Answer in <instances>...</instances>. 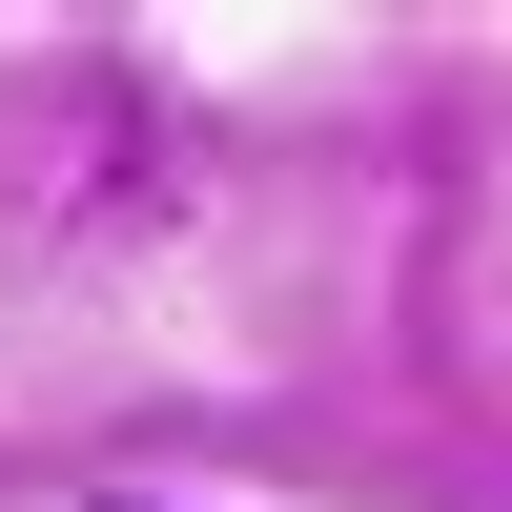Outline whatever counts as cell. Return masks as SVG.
I'll return each mask as SVG.
<instances>
[{
	"instance_id": "6da1fadb",
	"label": "cell",
	"mask_w": 512,
	"mask_h": 512,
	"mask_svg": "<svg viewBox=\"0 0 512 512\" xmlns=\"http://www.w3.org/2000/svg\"><path fill=\"white\" fill-rule=\"evenodd\" d=\"M103 512H144V492H103Z\"/></svg>"
}]
</instances>
